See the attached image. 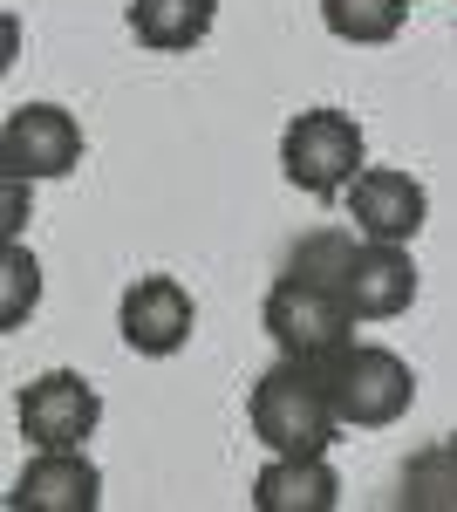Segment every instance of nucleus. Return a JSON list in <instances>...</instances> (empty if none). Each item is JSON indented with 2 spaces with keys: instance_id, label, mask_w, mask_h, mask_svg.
I'll use <instances>...</instances> for the list:
<instances>
[{
  "instance_id": "nucleus-9",
  "label": "nucleus",
  "mask_w": 457,
  "mask_h": 512,
  "mask_svg": "<svg viewBox=\"0 0 457 512\" xmlns=\"http://www.w3.org/2000/svg\"><path fill=\"white\" fill-rule=\"evenodd\" d=\"M191 294L178 287L171 274H144L130 294H123V315H116V328H123V342L137 355H178L191 342Z\"/></svg>"
},
{
  "instance_id": "nucleus-16",
  "label": "nucleus",
  "mask_w": 457,
  "mask_h": 512,
  "mask_svg": "<svg viewBox=\"0 0 457 512\" xmlns=\"http://www.w3.org/2000/svg\"><path fill=\"white\" fill-rule=\"evenodd\" d=\"M451 444H457V437H451Z\"/></svg>"
},
{
  "instance_id": "nucleus-7",
  "label": "nucleus",
  "mask_w": 457,
  "mask_h": 512,
  "mask_svg": "<svg viewBox=\"0 0 457 512\" xmlns=\"http://www.w3.org/2000/svg\"><path fill=\"white\" fill-rule=\"evenodd\" d=\"M423 212H430V198L410 171H362L355 185H348V219H355V233L362 239H389V246H403V239L423 233Z\"/></svg>"
},
{
  "instance_id": "nucleus-2",
  "label": "nucleus",
  "mask_w": 457,
  "mask_h": 512,
  "mask_svg": "<svg viewBox=\"0 0 457 512\" xmlns=\"http://www.w3.org/2000/svg\"><path fill=\"white\" fill-rule=\"evenodd\" d=\"M314 376L328 383V403L342 417V431H382L417 403V376L410 362L382 342H342L335 355L314 362Z\"/></svg>"
},
{
  "instance_id": "nucleus-5",
  "label": "nucleus",
  "mask_w": 457,
  "mask_h": 512,
  "mask_svg": "<svg viewBox=\"0 0 457 512\" xmlns=\"http://www.w3.org/2000/svg\"><path fill=\"white\" fill-rule=\"evenodd\" d=\"M0 164L7 178H69L82 164V123L62 103H21L0 123Z\"/></svg>"
},
{
  "instance_id": "nucleus-1",
  "label": "nucleus",
  "mask_w": 457,
  "mask_h": 512,
  "mask_svg": "<svg viewBox=\"0 0 457 512\" xmlns=\"http://www.w3.org/2000/svg\"><path fill=\"white\" fill-rule=\"evenodd\" d=\"M253 431H260V444H267L273 458H321L335 444L342 417L328 403V383L314 376V362L280 355L267 376L253 383Z\"/></svg>"
},
{
  "instance_id": "nucleus-10",
  "label": "nucleus",
  "mask_w": 457,
  "mask_h": 512,
  "mask_svg": "<svg viewBox=\"0 0 457 512\" xmlns=\"http://www.w3.org/2000/svg\"><path fill=\"white\" fill-rule=\"evenodd\" d=\"M96 499H103V472L82 451H41L7 492L14 512H96Z\"/></svg>"
},
{
  "instance_id": "nucleus-14",
  "label": "nucleus",
  "mask_w": 457,
  "mask_h": 512,
  "mask_svg": "<svg viewBox=\"0 0 457 512\" xmlns=\"http://www.w3.org/2000/svg\"><path fill=\"white\" fill-rule=\"evenodd\" d=\"M403 506L417 512H457V444H430L403 465Z\"/></svg>"
},
{
  "instance_id": "nucleus-6",
  "label": "nucleus",
  "mask_w": 457,
  "mask_h": 512,
  "mask_svg": "<svg viewBox=\"0 0 457 512\" xmlns=\"http://www.w3.org/2000/svg\"><path fill=\"white\" fill-rule=\"evenodd\" d=\"M96 417H103V396L89 390V376H76V369H48L21 390V437L35 451H82Z\"/></svg>"
},
{
  "instance_id": "nucleus-3",
  "label": "nucleus",
  "mask_w": 457,
  "mask_h": 512,
  "mask_svg": "<svg viewBox=\"0 0 457 512\" xmlns=\"http://www.w3.org/2000/svg\"><path fill=\"white\" fill-rule=\"evenodd\" d=\"M267 321L273 349L294 355V362H321V355H335L342 342H355V308H348V294L335 280H314V274H287L267 287Z\"/></svg>"
},
{
  "instance_id": "nucleus-4",
  "label": "nucleus",
  "mask_w": 457,
  "mask_h": 512,
  "mask_svg": "<svg viewBox=\"0 0 457 512\" xmlns=\"http://www.w3.org/2000/svg\"><path fill=\"white\" fill-rule=\"evenodd\" d=\"M280 171L307 198H335L362 178V123L348 110H301L280 137Z\"/></svg>"
},
{
  "instance_id": "nucleus-11",
  "label": "nucleus",
  "mask_w": 457,
  "mask_h": 512,
  "mask_svg": "<svg viewBox=\"0 0 457 512\" xmlns=\"http://www.w3.org/2000/svg\"><path fill=\"white\" fill-rule=\"evenodd\" d=\"M253 506L260 512H335L342 506V478L321 458H273L267 472L253 478Z\"/></svg>"
},
{
  "instance_id": "nucleus-12",
  "label": "nucleus",
  "mask_w": 457,
  "mask_h": 512,
  "mask_svg": "<svg viewBox=\"0 0 457 512\" xmlns=\"http://www.w3.org/2000/svg\"><path fill=\"white\" fill-rule=\"evenodd\" d=\"M219 0H130V35L157 55H185L212 35Z\"/></svg>"
},
{
  "instance_id": "nucleus-15",
  "label": "nucleus",
  "mask_w": 457,
  "mask_h": 512,
  "mask_svg": "<svg viewBox=\"0 0 457 512\" xmlns=\"http://www.w3.org/2000/svg\"><path fill=\"white\" fill-rule=\"evenodd\" d=\"M35 294H41V280H35V260L21 253V246H7V308H0V321L14 328V321L35 308Z\"/></svg>"
},
{
  "instance_id": "nucleus-13",
  "label": "nucleus",
  "mask_w": 457,
  "mask_h": 512,
  "mask_svg": "<svg viewBox=\"0 0 457 512\" xmlns=\"http://www.w3.org/2000/svg\"><path fill=\"white\" fill-rule=\"evenodd\" d=\"M321 21H328V35L355 41V48H382L403 35L410 0H321Z\"/></svg>"
},
{
  "instance_id": "nucleus-8",
  "label": "nucleus",
  "mask_w": 457,
  "mask_h": 512,
  "mask_svg": "<svg viewBox=\"0 0 457 512\" xmlns=\"http://www.w3.org/2000/svg\"><path fill=\"white\" fill-rule=\"evenodd\" d=\"M342 294H348V308H355V321L403 315V308L417 301V260H410L403 246H389V239H355Z\"/></svg>"
}]
</instances>
